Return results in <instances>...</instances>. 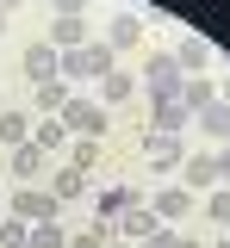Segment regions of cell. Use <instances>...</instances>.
I'll return each instance as SVG.
<instances>
[{"mask_svg": "<svg viewBox=\"0 0 230 248\" xmlns=\"http://www.w3.org/2000/svg\"><path fill=\"white\" fill-rule=\"evenodd\" d=\"M149 124H156L162 137H181V130L193 124V112H187L181 99H156V112H149Z\"/></svg>", "mask_w": 230, "mask_h": 248, "instance_id": "cell-10", "label": "cell"}, {"mask_svg": "<svg viewBox=\"0 0 230 248\" xmlns=\"http://www.w3.org/2000/svg\"><path fill=\"white\" fill-rule=\"evenodd\" d=\"M50 6H56L63 19H81V6H87V0H50Z\"/></svg>", "mask_w": 230, "mask_h": 248, "instance_id": "cell-29", "label": "cell"}, {"mask_svg": "<svg viewBox=\"0 0 230 248\" xmlns=\"http://www.w3.org/2000/svg\"><path fill=\"white\" fill-rule=\"evenodd\" d=\"M224 149H230V130H224Z\"/></svg>", "mask_w": 230, "mask_h": 248, "instance_id": "cell-35", "label": "cell"}, {"mask_svg": "<svg viewBox=\"0 0 230 248\" xmlns=\"http://www.w3.org/2000/svg\"><path fill=\"white\" fill-rule=\"evenodd\" d=\"M25 75H32V87H37V81H56V75H63V50H50V44H25Z\"/></svg>", "mask_w": 230, "mask_h": 248, "instance_id": "cell-7", "label": "cell"}, {"mask_svg": "<svg viewBox=\"0 0 230 248\" xmlns=\"http://www.w3.org/2000/svg\"><path fill=\"white\" fill-rule=\"evenodd\" d=\"M174 62H181V75H205V68H212V44H205L199 31H187V37L174 44Z\"/></svg>", "mask_w": 230, "mask_h": 248, "instance_id": "cell-6", "label": "cell"}, {"mask_svg": "<svg viewBox=\"0 0 230 248\" xmlns=\"http://www.w3.org/2000/svg\"><path fill=\"white\" fill-rule=\"evenodd\" d=\"M63 75H75V81H99V75H112V50H106V44L63 50Z\"/></svg>", "mask_w": 230, "mask_h": 248, "instance_id": "cell-2", "label": "cell"}, {"mask_svg": "<svg viewBox=\"0 0 230 248\" xmlns=\"http://www.w3.org/2000/svg\"><path fill=\"white\" fill-rule=\"evenodd\" d=\"M13 217L19 223H56V199L44 186H25V192H13Z\"/></svg>", "mask_w": 230, "mask_h": 248, "instance_id": "cell-3", "label": "cell"}, {"mask_svg": "<svg viewBox=\"0 0 230 248\" xmlns=\"http://www.w3.org/2000/svg\"><path fill=\"white\" fill-rule=\"evenodd\" d=\"M218 248H230V242H218Z\"/></svg>", "mask_w": 230, "mask_h": 248, "instance_id": "cell-36", "label": "cell"}, {"mask_svg": "<svg viewBox=\"0 0 230 248\" xmlns=\"http://www.w3.org/2000/svg\"><path fill=\"white\" fill-rule=\"evenodd\" d=\"M0 248H32V230H25L19 217H6V223H0Z\"/></svg>", "mask_w": 230, "mask_h": 248, "instance_id": "cell-25", "label": "cell"}, {"mask_svg": "<svg viewBox=\"0 0 230 248\" xmlns=\"http://www.w3.org/2000/svg\"><path fill=\"white\" fill-rule=\"evenodd\" d=\"M13 6H25V0H0V13H13Z\"/></svg>", "mask_w": 230, "mask_h": 248, "instance_id": "cell-31", "label": "cell"}, {"mask_svg": "<svg viewBox=\"0 0 230 248\" xmlns=\"http://www.w3.org/2000/svg\"><path fill=\"white\" fill-rule=\"evenodd\" d=\"M143 81H149V99H181V62H174V50H149L143 56Z\"/></svg>", "mask_w": 230, "mask_h": 248, "instance_id": "cell-1", "label": "cell"}, {"mask_svg": "<svg viewBox=\"0 0 230 248\" xmlns=\"http://www.w3.org/2000/svg\"><path fill=\"white\" fill-rule=\"evenodd\" d=\"M81 192H87V174H81V168H56V174H50V199H56V205H63V199H81Z\"/></svg>", "mask_w": 230, "mask_h": 248, "instance_id": "cell-14", "label": "cell"}, {"mask_svg": "<svg viewBox=\"0 0 230 248\" xmlns=\"http://www.w3.org/2000/svg\"><path fill=\"white\" fill-rule=\"evenodd\" d=\"M32 248H68L63 223H32Z\"/></svg>", "mask_w": 230, "mask_h": 248, "instance_id": "cell-24", "label": "cell"}, {"mask_svg": "<svg viewBox=\"0 0 230 248\" xmlns=\"http://www.w3.org/2000/svg\"><path fill=\"white\" fill-rule=\"evenodd\" d=\"M131 44H143V19H137V13H118V19L106 25V50H131Z\"/></svg>", "mask_w": 230, "mask_h": 248, "instance_id": "cell-11", "label": "cell"}, {"mask_svg": "<svg viewBox=\"0 0 230 248\" xmlns=\"http://www.w3.org/2000/svg\"><path fill=\"white\" fill-rule=\"evenodd\" d=\"M0 143H6V149H19V143H32V118L6 106V112H0Z\"/></svg>", "mask_w": 230, "mask_h": 248, "instance_id": "cell-15", "label": "cell"}, {"mask_svg": "<svg viewBox=\"0 0 230 248\" xmlns=\"http://www.w3.org/2000/svg\"><path fill=\"white\" fill-rule=\"evenodd\" d=\"M218 99H224V106H230V81H224V93H218Z\"/></svg>", "mask_w": 230, "mask_h": 248, "instance_id": "cell-32", "label": "cell"}, {"mask_svg": "<svg viewBox=\"0 0 230 248\" xmlns=\"http://www.w3.org/2000/svg\"><path fill=\"white\" fill-rule=\"evenodd\" d=\"M205 211L218 217V223H230V186H224V192H212V199H205Z\"/></svg>", "mask_w": 230, "mask_h": 248, "instance_id": "cell-28", "label": "cell"}, {"mask_svg": "<svg viewBox=\"0 0 230 248\" xmlns=\"http://www.w3.org/2000/svg\"><path fill=\"white\" fill-rule=\"evenodd\" d=\"M193 118H199V130H212V137H224V130H230V106H224V99H212V106H199Z\"/></svg>", "mask_w": 230, "mask_h": 248, "instance_id": "cell-21", "label": "cell"}, {"mask_svg": "<svg viewBox=\"0 0 230 248\" xmlns=\"http://www.w3.org/2000/svg\"><path fill=\"white\" fill-rule=\"evenodd\" d=\"M94 161H99V137H81V143L68 149V168H81V174H87Z\"/></svg>", "mask_w": 230, "mask_h": 248, "instance_id": "cell-23", "label": "cell"}, {"mask_svg": "<svg viewBox=\"0 0 230 248\" xmlns=\"http://www.w3.org/2000/svg\"><path fill=\"white\" fill-rule=\"evenodd\" d=\"M106 248H137V242H106Z\"/></svg>", "mask_w": 230, "mask_h": 248, "instance_id": "cell-33", "label": "cell"}, {"mask_svg": "<svg viewBox=\"0 0 230 248\" xmlns=\"http://www.w3.org/2000/svg\"><path fill=\"white\" fill-rule=\"evenodd\" d=\"M131 93H137V75H118V68L99 75V99H106V106H118V99H131Z\"/></svg>", "mask_w": 230, "mask_h": 248, "instance_id": "cell-18", "label": "cell"}, {"mask_svg": "<svg viewBox=\"0 0 230 248\" xmlns=\"http://www.w3.org/2000/svg\"><path fill=\"white\" fill-rule=\"evenodd\" d=\"M0 31H6V13H0Z\"/></svg>", "mask_w": 230, "mask_h": 248, "instance_id": "cell-34", "label": "cell"}, {"mask_svg": "<svg viewBox=\"0 0 230 248\" xmlns=\"http://www.w3.org/2000/svg\"><path fill=\"white\" fill-rule=\"evenodd\" d=\"M212 99H218V87H212L205 75H193V81H181V106H187V112H199V106H212Z\"/></svg>", "mask_w": 230, "mask_h": 248, "instance_id": "cell-20", "label": "cell"}, {"mask_svg": "<svg viewBox=\"0 0 230 248\" xmlns=\"http://www.w3.org/2000/svg\"><path fill=\"white\" fill-rule=\"evenodd\" d=\"M106 242H112V223H94V230H81L68 248H106Z\"/></svg>", "mask_w": 230, "mask_h": 248, "instance_id": "cell-26", "label": "cell"}, {"mask_svg": "<svg viewBox=\"0 0 230 248\" xmlns=\"http://www.w3.org/2000/svg\"><path fill=\"white\" fill-rule=\"evenodd\" d=\"M218 180H230V149H218Z\"/></svg>", "mask_w": 230, "mask_h": 248, "instance_id": "cell-30", "label": "cell"}, {"mask_svg": "<svg viewBox=\"0 0 230 248\" xmlns=\"http://www.w3.org/2000/svg\"><path fill=\"white\" fill-rule=\"evenodd\" d=\"M149 211H156V223H181V217L193 211V192H187V186H168V192L149 199Z\"/></svg>", "mask_w": 230, "mask_h": 248, "instance_id": "cell-8", "label": "cell"}, {"mask_svg": "<svg viewBox=\"0 0 230 248\" xmlns=\"http://www.w3.org/2000/svg\"><path fill=\"white\" fill-rule=\"evenodd\" d=\"M94 205H99V223H106V217H118V211H125V205H137V199H131V192H125V186H106V192H99Z\"/></svg>", "mask_w": 230, "mask_h": 248, "instance_id": "cell-22", "label": "cell"}, {"mask_svg": "<svg viewBox=\"0 0 230 248\" xmlns=\"http://www.w3.org/2000/svg\"><path fill=\"white\" fill-rule=\"evenodd\" d=\"M56 118H63V130H81V137H99V130H106V118H99V99H68Z\"/></svg>", "mask_w": 230, "mask_h": 248, "instance_id": "cell-4", "label": "cell"}, {"mask_svg": "<svg viewBox=\"0 0 230 248\" xmlns=\"http://www.w3.org/2000/svg\"><path fill=\"white\" fill-rule=\"evenodd\" d=\"M63 106H68V87H63V75H56V81H37V112H44V118H56Z\"/></svg>", "mask_w": 230, "mask_h": 248, "instance_id": "cell-17", "label": "cell"}, {"mask_svg": "<svg viewBox=\"0 0 230 248\" xmlns=\"http://www.w3.org/2000/svg\"><path fill=\"white\" fill-rule=\"evenodd\" d=\"M181 174H187V192L218 186V155H187V161H181Z\"/></svg>", "mask_w": 230, "mask_h": 248, "instance_id": "cell-12", "label": "cell"}, {"mask_svg": "<svg viewBox=\"0 0 230 248\" xmlns=\"http://www.w3.org/2000/svg\"><path fill=\"white\" fill-rule=\"evenodd\" d=\"M44 44H50V50H81V44H87V19H56Z\"/></svg>", "mask_w": 230, "mask_h": 248, "instance_id": "cell-13", "label": "cell"}, {"mask_svg": "<svg viewBox=\"0 0 230 248\" xmlns=\"http://www.w3.org/2000/svg\"><path fill=\"white\" fill-rule=\"evenodd\" d=\"M143 155H149V168H181V161H187L181 137H162V130H149V137H143Z\"/></svg>", "mask_w": 230, "mask_h": 248, "instance_id": "cell-9", "label": "cell"}, {"mask_svg": "<svg viewBox=\"0 0 230 248\" xmlns=\"http://www.w3.org/2000/svg\"><path fill=\"white\" fill-rule=\"evenodd\" d=\"M0 112H6V106H0Z\"/></svg>", "mask_w": 230, "mask_h": 248, "instance_id": "cell-37", "label": "cell"}, {"mask_svg": "<svg viewBox=\"0 0 230 248\" xmlns=\"http://www.w3.org/2000/svg\"><path fill=\"white\" fill-rule=\"evenodd\" d=\"M149 230H162V223H156V211H149V205H125V211H118V230H112V236H118V242H143Z\"/></svg>", "mask_w": 230, "mask_h": 248, "instance_id": "cell-5", "label": "cell"}, {"mask_svg": "<svg viewBox=\"0 0 230 248\" xmlns=\"http://www.w3.org/2000/svg\"><path fill=\"white\" fill-rule=\"evenodd\" d=\"M32 143H37V149H44V155H56V149H63V143H68V130H63V118H44V124H32Z\"/></svg>", "mask_w": 230, "mask_h": 248, "instance_id": "cell-19", "label": "cell"}, {"mask_svg": "<svg viewBox=\"0 0 230 248\" xmlns=\"http://www.w3.org/2000/svg\"><path fill=\"white\" fill-rule=\"evenodd\" d=\"M44 161H50V155L37 149V143H19V149H13V174H19V180H37Z\"/></svg>", "mask_w": 230, "mask_h": 248, "instance_id": "cell-16", "label": "cell"}, {"mask_svg": "<svg viewBox=\"0 0 230 248\" xmlns=\"http://www.w3.org/2000/svg\"><path fill=\"white\" fill-rule=\"evenodd\" d=\"M137 248H181V236H174V230H168V223H162V230H149V236H143V242H137Z\"/></svg>", "mask_w": 230, "mask_h": 248, "instance_id": "cell-27", "label": "cell"}]
</instances>
